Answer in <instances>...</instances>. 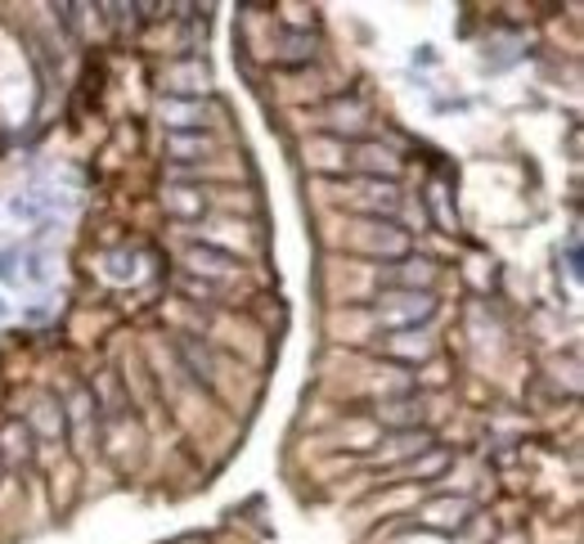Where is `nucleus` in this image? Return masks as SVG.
Masks as SVG:
<instances>
[{
	"label": "nucleus",
	"mask_w": 584,
	"mask_h": 544,
	"mask_svg": "<svg viewBox=\"0 0 584 544\" xmlns=\"http://www.w3.org/2000/svg\"><path fill=\"white\" fill-rule=\"evenodd\" d=\"M378 315L387 324H418L431 315V298H418V293H405V298H382Z\"/></svg>",
	"instance_id": "f257e3e1"
}]
</instances>
